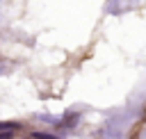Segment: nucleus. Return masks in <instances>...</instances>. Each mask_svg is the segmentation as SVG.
I'll return each mask as SVG.
<instances>
[{"mask_svg":"<svg viewBox=\"0 0 146 139\" xmlns=\"http://www.w3.org/2000/svg\"><path fill=\"white\" fill-rule=\"evenodd\" d=\"M16 128H18V125H16V123H11V121H2V123H0V132H7V130H11V132H14Z\"/></svg>","mask_w":146,"mask_h":139,"instance_id":"1","label":"nucleus"},{"mask_svg":"<svg viewBox=\"0 0 146 139\" xmlns=\"http://www.w3.org/2000/svg\"><path fill=\"white\" fill-rule=\"evenodd\" d=\"M34 139H57V137L48 134V132H34Z\"/></svg>","mask_w":146,"mask_h":139,"instance_id":"2","label":"nucleus"},{"mask_svg":"<svg viewBox=\"0 0 146 139\" xmlns=\"http://www.w3.org/2000/svg\"><path fill=\"white\" fill-rule=\"evenodd\" d=\"M0 139H14V132L7 130V132H0Z\"/></svg>","mask_w":146,"mask_h":139,"instance_id":"3","label":"nucleus"}]
</instances>
